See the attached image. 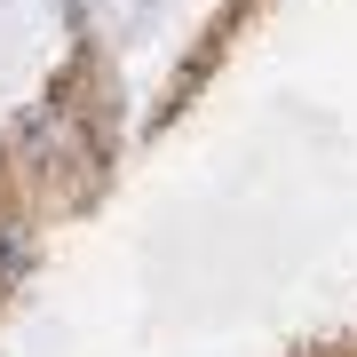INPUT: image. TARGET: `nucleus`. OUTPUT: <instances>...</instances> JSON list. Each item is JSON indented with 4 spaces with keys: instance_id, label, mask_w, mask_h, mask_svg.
<instances>
[{
    "instance_id": "nucleus-1",
    "label": "nucleus",
    "mask_w": 357,
    "mask_h": 357,
    "mask_svg": "<svg viewBox=\"0 0 357 357\" xmlns=\"http://www.w3.org/2000/svg\"><path fill=\"white\" fill-rule=\"evenodd\" d=\"M24 270H32V230L0 215V286H16V278H24Z\"/></svg>"
}]
</instances>
